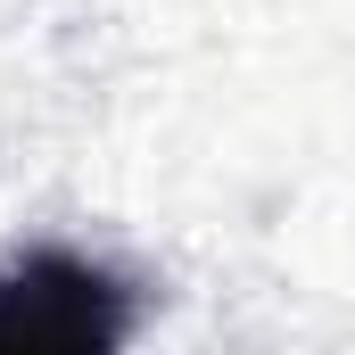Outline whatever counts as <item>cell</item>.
<instances>
[{
	"label": "cell",
	"instance_id": "cell-1",
	"mask_svg": "<svg viewBox=\"0 0 355 355\" xmlns=\"http://www.w3.org/2000/svg\"><path fill=\"white\" fill-rule=\"evenodd\" d=\"M132 297L83 257H25L0 272V355H124Z\"/></svg>",
	"mask_w": 355,
	"mask_h": 355
}]
</instances>
